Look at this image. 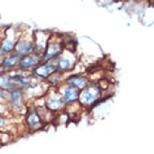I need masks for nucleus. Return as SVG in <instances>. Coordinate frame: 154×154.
<instances>
[{
	"label": "nucleus",
	"instance_id": "nucleus-1",
	"mask_svg": "<svg viewBox=\"0 0 154 154\" xmlns=\"http://www.w3.org/2000/svg\"><path fill=\"white\" fill-rule=\"evenodd\" d=\"M101 91L95 84H88L79 93V100L85 106H91L100 98Z\"/></svg>",
	"mask_w": 154,
	"mask_h": 154
},
{
	"label": "nucleus",
	"instance_id": "nucleus-2",
	"mask_svg": "<svg viewBox=\"0 0 154 154\" xmlns=\"http://www.w3.org/2000/svg\"><path fill=\"white\" fill-rule=\"evenodd\" d=\"M63 50L62 44L58 41H53L48 42L46 46L45 50L42 56V62H47L56 58L61 54Z\"/></svg>",
	"mask_w": 154,
	"mask_h": 154
},
{
	"label": "nucleus",
	"instance_id": "nucleus-3",
	"mask_svg": "<svg viewBox=\"0 0 154 154\" xmlns=\"http://www.w3.org/2000/svg\"><path fill=\"white\" fill-rule=\"evenodd\" d=\"M55 73H57V66L53 60L39 64L33 69V73L36 77L41 79H48Z\"/></svg>",
	"mask_w": 154,
	"mask_h": 154
},
{
	"label": "nucleus",
	"instance_id": "nucleus-4",
	"mask_svg": "<svg viewBox=\"0 0 154 154\" xmlns=\"http://www.w3.org/2000/svg\"><path fill=\"white\" fill-rule=\"evenodd\" d=\"M34 51H35V44L32 41L27 39H21L15 43V52L22 57L30 55L34 53Z\"/></svg>",
	"mask_w": 154,
	"mask_h": 154
},
{
	"label": "nucleus",
	"instance_id": "nucleus-5",
	"mask_svg": "<svg viewBox=\"0 0 154 154\" xmlns=\"http://www.w3.org/2000/svg\"><path fill=\"white\" fill-rule=\"evenodd\" d=\"M42 62V57L40 56V54L37 53H34L30 54V55L24 57L21 59L19 68L20 69H28L31 68H35V66H37L39 64Z\"/></svg>",
	"mask_w": 154,
	"mask_h": 154
},
{
	"label": "nucleus",
	"instance_id": "nucleus-6",
	"mask_svg": "<svg viewBox=\"0 0 154 154\" xmlns=\"http://www.w3.org/2000/svg\"><path fill=\"white\" fill-rule=\"evenodd\" d=\"M23 58L21 56H20L17 53L12 52L8 53L4 57L1 62V66H3V69L5 70H11L12 69L17 67L20 65L21 59Z\"/></svg>",
	"mask_w": 154,
	"mask_h": 154
},
{
	"label": "nucleus",
	"instance_id": "nucleus-7",
	"mask_svg": "<svg viewBox=\"0 0 154 154\" xmlns=\"http://www.w3.org/2000/svg\"><path fill=\"white\" fill-rule=\"evenodd\" d=\"M61 97L66 104L73 103L74 102L79 100L80 91L73 86H69L68 84L66 86H64V88L61 90Z\"/></svg>",
	"mask_w": 154,
	"mask_h": 154
},
{
	"label": "nucleus",
	"instance_id": "nucleus-8",
	"mask_svg": "<svg viewBox=\"0 0 154 154\" xmlns=\"http://www.w3.org/2000/svg\"><path fill=\"white\" fill-rule=\"evenodd\" d=\"M53 62L57 66V70L58 72H66L72 69L73 67V61L69 57L67 56H61V54L53 59Z\"/></svg>",
	"mask_w": 154,
	"mask_h": 154
},
{
	"label": "nucleus",
	"instance_id": "nucleus-9",
	"mask_svg": "<svg viewBox=\"0 0 154 154\" xmlns=\"http://www.w3.org/2000/svg\"><path fill=\"white\" fill-rule=\"evenodd\" d=\"M65 102L61 95H57V94H53L49 97L46 102V106L48 110L50 111H59L64 107L65 106Z\"/></svg>",
	"mask_w": 154,
	"mask_h": 154
},
{
	"label": "nucleus",
	"instance_id": "nucleus-10",
	"mask_svg": "<svg viewBox=\"0 0 154 154\" xmlns=\"http://www.w3.org/2000/svg\"><path fill=\"white\" fill-rule=\"evenodd\" d=\"M9 99L13 108L19 110L23 105V93L20 90H11L9 91Z\"/></svg>",
	"mask_w": 154,
	"mask_h": 154
},
{
	"label": "nucleus",
	"instance_id": "nucleus-11",
	"mask_svg": "<svg viewBox=\"0 0 154 154\" xmlns=\"http://www.w3.org/2000/svg\"><path fill=\"white\" fill-rule=\"evenodd\" d=\"M67 84L74 88L78 89L79 91H82L88 85V81L86 78L83 76L75 75L69 78L67 80Z\"/></svg>",
	"mask_w": 154,
	"mask_h": 154
},
{
	"label": "nucleus",
	"instance_id": "nucleus-12",
	"mask_svg": "<svg viewBox=\"0 0 154 154\" xmlns=\"http://www.w3.org/2000/svg\"><path fill=\"white\" fill-rule=\"evenodd\" d=\"M15 42L10 38L4 39L0 45V57L3 59L7 54L12 53L15 50Z\"/></svg>",
	"mask_w": 154,
	"mask_h": 154
},
{
	"label": "nucleus",
	"instance_id": "nucleus-13",
	"mask_svg": "<svg viewBox=\"0 0 154 154\" xmlns=\"http://www.w3.org/2000/svg\"><path fill=\"white\" fill-rule=\"evenodd\" d=\"M27 123L31 128L35 129L39 128V126L41 124V119L40 115L35 111H30L27 116Z\"/></svg>",
	"mask_w": 154,
	"mask_h": 154
},
{
	"label": "nucleus",
	"instance_id": "nucleus-14",
	"mask_svg": "<svg viewBox=\"0 0 154 154\" xmlns=\"http://www.w3.org/2000/svg\"><path fill=\"white\" fill-rule=\"evenodd\" d=\"M0 87L8 91L13 90L11 76L3 73H0Z\"/></svg>",
	"mask_w": 154,
	"mask_h": 154
},
{
	"label": "nucleus",
	"instance_id": "nucleus-15",
	"mask_svg": "<svg viewBox=\"0 0 154 154\" xmlns=\"http://www.w3.org/2000/svg\"><path fill=\"white\" fill-rule=\"evenodd\" d=\"M6 97H7V92L4 89L0 87V100L5 99Z\"/></svg>",
	"mask_w": 154,
	"mask_h": 154
},
{
	"label": "nucleus",
	"instance_id": "nucleus-16",
	"mask_svg": "<svg viewBox=\"0 0 154 154\" xmlns=\"http://www.w3.org/2000/svg\"><path fill=\"white\" fill-rule=\"evenodd\" d=\"M3 71H4V69H3V66H1V64H0V73H3Z\"/></svg>",
	"mask_w": 154,
	"mask_h": 154
}]
</instances>
